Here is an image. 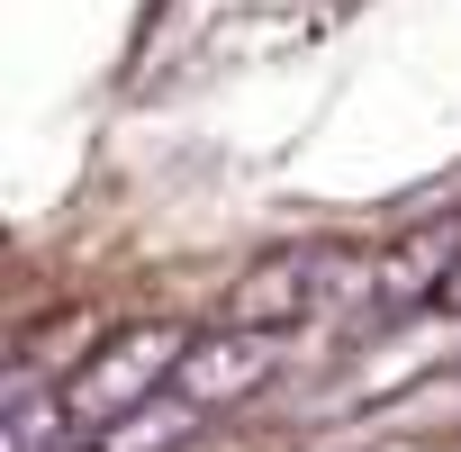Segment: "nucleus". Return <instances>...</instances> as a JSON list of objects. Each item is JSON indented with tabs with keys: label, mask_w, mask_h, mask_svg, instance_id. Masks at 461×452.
I'll use <instances>...</instances> for the list:
<instances>
[{
	"label": "nucleus",
	"mask_w": 461,
	"mask_h": 452,
	"mask_svg": "<svg viewBox=\"0 0 461 452\" xmlns=\"http://www.w3.org/2000/svg\"><path fill=\"white\" fill-rule=\"evenodd\" d=\"M272 371H281V335H272V326H208V335H190L172 389L199 398V407H236V398H254Z\"/></svg>",
	"instance_id": "2"
},
{
	"label": "nucleus",
	"mask_w": 461,
	"mask_h": 452,
	"mask_svg": "<svg viewBox=\"0 0 461 452\" xmlns=\"http://www.w3.org/2000/svg\"><path fill=\"white\" fill-rule=\"evenodd\" d=\"M55 452H109V443H55Z\"/></svg>",
	"instance_id": "6"
},
{
	"label": "nucleus",
	"mask_w": 461,
	"mask_h": 452,
	"mask_svg": "<svg viewBox=\"0 0 461 452\" xmlns=\"http://www.w3.org/2000/svg\"><path fill=\"white\" fill-rule=\"evenodd\" d=\"M443 308H461V281H452V299H443Z\"/></svg>",
	"instance_id": "7"
},
{
	"label": "nucleus",
	"mask_w": 461,
	"mask_h": 452,
	"mask_svg": "<svg viewBox=\"0 0 461 452\" xmlns=\"http://www.w3.org/2000/svg\"><path fill=\"white\" fill-rule=\"evenodd\" d=\"M181 353H190V335H181V326H136V335H118L109 353H91V362L73 371V407L109 425V416L145 407L154 389H172Z\"/></svg>",
	"instance_id": "1"
},
{
	"label": "nucleus",
	"mask_w": 461,
	"mask_h": 452,
	"mask_svg": "<svg viewBox=\"0 0 461 452\" xmlns=\"http://www.w3.org/2000/svg\"><path fill=\"white\" fill-rule=\"evenodd\" d=\"M199 416H208V407L172 389V398H145V407L109 416V425H100V443H109V452H181V443L199 434Z\"/></svg>",
	"instance_id": "5"
},
{
	"label": "nucleus",
	"mask_w": 461,
	"mask_h": 452,
	"mask_svg": "<svg viewBox=\"0 0 461 452\" xmlns=\"http://www.w3.org/2000/svg\"><path fill=\"white\" fill-rule=\"evenodd\" d=\"M55 443H73V389H46L19 362V380L0 389V452H55Z\"/></svg>",
	"instance_id": "4"
},
{
	"label": "nucleus",
	"mask_w": 461,
	"mask_h": 452,
	"mask_svg": "<svg viewBox=\"0 0 461 452\" xmlns=\"http://www.w3.org/2000/svg\"><path fill=\"white\" fill-rule=\"evenodd\" d=\"M452 281H461V217H434V226H416V236H398V245L380 254L371 308H380V317H407V308L452 299Z\"/></svg>",
	"instance_id": "3"
}]
</instances>
